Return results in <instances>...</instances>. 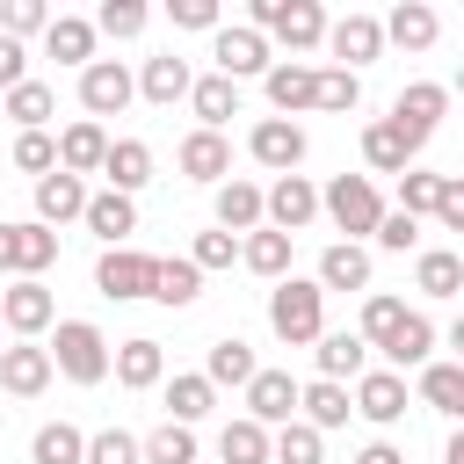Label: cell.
Returning <instances> with one entry per match:
<instances>
[{
    "mask_svg": "<svg viewBox=\"0 0 464 464\" xmlns=\"http://www.w3.org/2000/svg\"><path fill=\"white\" fill-rule=\"evenodd\" d=\"M167 22H174V29H210V36L225 29L218 0H167Z\"/></svg>",
    "mask_w": 464,
    "mask_h": 464,
    "instance_id": "cell-54",
    "label": "cell"
},
{
    "mask_svg": "<svg viewBox=\"0 0 464 464\" xmlns=\"http://www.w3.org/2000/svg\"><path fill=\"white\" fill-rule=\"evenodd\" d=\"M319 210H326V218L362 246V239L377 232V218H384V196H377V181H370V174H334V181L319 188Z\"/></svg>",
    "mask_w": 464,
    "mask_h": 464,
    "instance_id": "cell-4",
    "label": "cell"
},
{
    "mask_svg": "<svg viewBox=\"0 0 464 464\" xmlns=\"http://www.w3.org/2000/svg\"><path fill=\"white\" fill-rule=\"evenodd\" d=\"M0 116H14L22 130H44V123L58 116V94H51L44 80H22V87H7V94H0Z\"/></svg>",
    "mask_w": 464,
    "mask_h": 464,
    "instance_id": "cell-40",
    "label": "cell"
},
{
    "mask_svg": "<svg viewBox=\"0 0 464 464\" xmlns=\"http://www.w3.org/2000/svg\"><path fill=\"white\" fill-rule=\"evenodd\" d=\"M268 464H326V435L312 420H290L268 435Z\"/></svg>",
    "mask_w": 464,
    "mask_h": 464,
    "instance_id": "cell-43",
    "label": "cell"
},
{
    "mask_svg": "<svg viewBox=\"0 0 464 464\" xmlns=\"http://www.w3.org/2000/svg\"><path fill=\"white\" fill-rule=\"evenodd\" d=\"M370 239H377L384 254H420V218H406V210H384Z\"/></svg>",
    "mask_w": 464,
    "mask_h": 464,
    "instance_id": "cell-52",
    "label": "cell"
},
{
    "mask_svg": "<svg viewBox=\"0 0 464 464\" xmlns=\"http://www.w3.org/2000/svg\"><path fill=\"white\" fill-rule=\"evenodd\" d=\"M188 109H196V130H225V123L239 116V87H232L225 72H203V80L188 87Z\"/></svg>",
    "mask_w": 464,
    "mask_h": 464,
    "instance_id": "cell-34",
    "label": "cell"
},
{
    "mask_svg": "<svg viewBox=\"0 0 464 464\" xmlns=\"http://www.w3.org/2000/svg\"><path fill=\"white\" fill-rule=\"evenodd\" d=\"M246 29H261V36L290 44V51H319L326 44V7L319 0H254Z\"/></svg>",
    "mask_w": 464,
    "mask_h": 464,
    "instance_id": "cell-3",
    "label": "cell"
},
{
    "mask_svg": "<svg viewBox=\"0 0 464 464\" xmlns=\"http://www.w3.org/2000/svg\"><path fill=\"white\" fill-rule=\"evenodd\" d=\"M188 261H196L203 276H210V268H232V261H239V239L210 225V232H196V246H188Z\"/></svg>",
    "mask_w": 464,
    "mask_h": 464,
    "instance_id": "cell-53",
    "label": "cell"
},
{
    "mask_svg": "<svg viewBox=\"0 0 464 464\" xmlns=\"http://www.w3.org/2000/svg\"><path fill=\"white\" fill-rule=\"evenodd\" d=\"M109 370H116V384H123V392H152V384H167V348L138 334V341L109 348Z\"/></svg>",
    "mask_w": 464,
    "mask_h": 464,
    "instance_id": "cell-22",
    "label": "cell"
},
{
    "mask_svg": "<svg viewBox=\"0 0 464 464\" xmlns=\"http://www.w3.org/2000/svg\"><path fill=\"white\" fill-rule=\"evenodd\" d=\"M210 58H218V72L239 87V80H268V36L261 29H246V22H225L218 36H210Z\"/></svg>",
    "mask_w": 464,
    "mask_h": 464,
    "instance_id": "cell-6",
    "label": "cell"
},
{
    "mask_svg": "<svg viewBox=\"0 0 464 464\" xmlns=\"http://www.w3.org/2000/svg\"><path fill=\"white\" fill-rule=\"evenodd\" d=\"M435 218H442V232H464V174H450V181H442V203H435Z\"/></svg>",
    "mask_w": 464,
    "mask_h": 464,
    "instance_id": "cell-55",
    "label": "cell"
},
{
    "mask_svg": "<svg viewBox=\"0 0 464 464\" xmlns=\"http://www.w3.org/2000/svg\"><path fill=\"white\" fill-rule=\"evenodd\" d=\"M14 167L36 174V181L58 174V138H51V130H14Z\"/></svg>",
    "mask_w": 464,
    "mask_h": 464,
    "instance_id": "cell-49",
    "label": "cell"
},
{
    "mask_svg": "<svg viewBox=\"0 0 464 464\" xmlns=\"http://www.w3.org/2000/svg\"><path fill=\"white\" fill-rule=\"evenodd\" d=\"M450 94H464V65H457V80H450Z\"/></svg>",
    "mask_w": 464,
    "mask_h": 464,
    "instance_id": "cell-60",
    "label": "cell"
},
{
    "mask_svg": "<svg viewBox=\"0 0 464 464\" xmlns=\"http://www.w3.org/2000/svg\"><path fill=\"white\" fill-rule=\"evenodd\" d=\"M261 94H268V109L276 116H304L312 102H319V65H304V58H276L268 65V80H261Z\"/></svg>",
    "mask_w": 464,
    "mask_h": 464,
    "instance_id": "cell-12",
    "label": "cell"
},
{
    "mask_svg": "<svg viewBox=\"0 0 464 464\" xmlns=\"http://www.w3.org/2000/svg\"><path fill=\"white\" fill-rule=\"evenodd\" d=\"M152 268H160V254H138V246H102V261H94V290H102L109 304L152 297Z\"/></svg>",
    "mask_w": 464,
    "mask_h": 464,
    "instance_id": "cell-5",
    "label": "cell"
},
{
    "mask_svg": "<svg viewBox=\"0 0 464 464\" xmlns=\"http://www.w3.org/2000/svg\"><path fill=\"white\" fill-rule=\"evenodd\" d=\"M384 362L406 377V370H428L435 362V326H428V312H406L399 319V334L384 341Z\"/></svg>",
    "mask_w": 464,
    "mask_h": 464,
    "instance_id": "cell-31",
    "label": "cell"
},
{
    "mask_svg": "<svg viewBox=\"0 0 464 464\" xmlns=\"http://www.w3.org/2000/svg\"><path fill=\"white\" fill-rule=\"evenodd\" d=\"M51 261H58V232L51 225H36V218L7 225L0 218V276H44Z\"/></svg>",
    "mask_w": 464,
    "mask_h": 464,
    "instance_id": "cell-8",
    "label": "cell"
},
{
    "mask_svg": "<svg viewBox=\"0 0 464 464\" xmlns=\"http://www.w3.org/2000/svg\"><path fill=\"white\" fill-rule=\"evenodd\" d=\"M102 160H109V130H102L94 116H80V123L58 130V167H65V174L87 181V174H102Z\"/></svg>",
    "mask_w": 464,
    "mask_h": 464,
    "instance_id": "cell-24",
    "label": "cell"
},
{
    "mask_svg": "<svg viewBox=\"0 0 464 464\" xmlns=\"http://www.w3.org/2000/svg\"><path fill=\"white\" fill-rule=\"evenodd\" d=\"M355 464H406V450H399V442H362Z\"/></svg>",
    "mask_w": 464,
    "mask_h": 464,
    "instance_id": "cell-57",
    "label": "cell"
},
{
    "mask_svg": "<svg viewBox=\"0 0 464 464\" xmlns=\"http://www.w3.org/2000/svg\"><path fill=\"white\" fill-rule=\"evenodd\" d=\"M130 94H138V80H130L123 58H94V65L80 72V109H87V116H123Z\"/></svg>",
    "mask_w": 464,
    "mask_h": 464,
    "instance_id": "cell-11",
    "label": "cell"
},
{
    "mask_svg": "<svg viewBox=\"0 0 464 464\" xmlns=\"http://www.w3.org/2000/svg\"><path fill=\"white\" fill-rule=\"evenodd\" d=\"M442 341H450V362H464V312L450 319V334H442Z\"/></svg>",
    "mask_w": 464,
    "mask_h": 464,
    "instance_id": "cell-58",
    "label": "cell"
},
{
    "mask_svg": "<svg viewBox=\"0 0 464 464\" xmlns=\"http://www.w3.org/2000/svg\"><path fill=\"white\" fill-rule=\"evenodd\" d=\"M174 160H181V174H188V181H203V188L232 181V145H225V130H188Z\"/></svg>",
    "mask_w": 464,
    "mask_h": 464,
    "instance_id": "cell-19",
    "label": "cell"
},
{
    "mask_svg": "<svg viewBox=\"0 0 464 464\" xmlns=\"http://www.w3.org/2000/svg\"><path fill=\"white\" fill-rule=\"evenodd\" d=\"M442 36V14L428 7V0H399L392 14H384V44H399V51H428Z\"/></svg>",
    "mask_w": 464,
    "mask_h": 464,
    "instance_id": "cell-28",
    "label": "cell"
},
{
    "mask_svg": "<svg viewBox=\"0 0 464 464\" xmlns=\"http://www.w3.org/2000/svg\"><path fill=\"white\" fill-rule=\"evenodd\" d=\"M442 116H450V87H442V80H406L399 102H392V123H399L413 145H428Z\"/></svg>",
    "mask_w": 464,
    "mask_h": 464,
    "instance_id": "cell-9",
    "label": "cell"
},
{
    "mask_svg": "<svg viewBox=\"0 0 464 464\" xmlns=\"http://www.w3.org/2000/svg\"><path fill=\"white\" fill-rule=\"evenodd\" d=\"M348 413H355L348 384H334V377H312V384H297V420H312L319 435H326V428H348Z\"/></svg>",
    "mask_w": 464,
    "mask_h": 464,
    "instance_id": "cell-27",
    "label": "cell"
},
{
    "mask_svg": "<svg viewBox=\"0 0 464 464\" xmlns=\"http://www.w3.org/2000/svg\"><path fill=\"white\" fill-rule=\"evenodd\" d=\"M442 464H464V428L450 435V450H442Z\"/></svg>",
    "mask_w": 464,
    "mask_h": 464,
    "instance_id": "cell-59",
    "label": "cell"
},
{
    "mask_svg": "<svg viewBox=\"0 0 464 464\" xmlns=\"http://www.w3.org/2000/svg\"><path fill=\"white\" fill-rule=\"evenodd\" d=\"M348 399H355V413H362L370 428H392V420H406V377H399V370H362Z\"/></svg>",
    "mask_w": 464,
    "mask_h": 464,
    "instance_id": "cell-16",
    "label": "cell"
},
{
    "mask_svg": "<svg viewBox=\"0 0 464 464\" xmlns=\"http://www.w3.org/2000/svg\"><path fill=\"white\" fill-rule=\"evenodd\" d=\"M268 326H276L283 348H312V341L326 334V290H319L312 276H283V283L268 290Z\"/></svg>",
    "mask_w": 464,
    "mask_h": 464,
    "instance_id": "cell-1",
    "label": "cell"
},
{
    "mask_svg": "<svg viewBox=\"0 0 464 464\" xmlns=\"http://www.w3.org/2000/svg\"><path fill=\"white\" fill-rule=\"evenodd\" d=\"M22 80H29V51H22L14 36H0V94H7V87H22Z\"/></svg>",
    "mask_w": 464,
    "mask_h": 464,
    "instance_id": "cell-56",
    "label": "cell"
},
{
    "mask_svg": "<svg viewBox=\"0 0 464 464\" xmlns=\"http://www.w3.org/2000/svg\"><path fill=\"white\" fill-rule=\"evenodd\" d=\"M51 319H58V297L44 290V276H14V283L0 290V326H7L14 341H36Z\"/></svg>",
    "mask_w": 464,
    "mask_h": 464,
    "instance_id": "cell-7",
    "label": "cell"
},
{
    "mask_svg": "<svg viewBox=\"0 0 464 464\" xmlns=\"http://www.w3.org/2000/svg\"><path fill=\"white\" fill-rule=\"evenodd\" d=\"M239 261H246L254 276L283 283V276H290V232H268V225H261V232H246V239H239Z\"/></svg>",
    "mask_w": 464,
    "mask_h": 464,
    "instance_id": "cell-41",
    "label": "cell"
},
{
    "mask_svg": "<svg viewBox=\"0 0 464 464\" xmlns=\"http://www.w3.org/2000/svg\"><path fill=\"white\" fill-rule=\"evenodd\" d=\"M102 246H130V232H138V196H116V188H102V196H87V218H80Z\"/></svg>",
    "mask_w": 464,
    "mask_h": 464,
    "instance_id": "cell-26",
    "label": "cell"
},
{
    "mask_svg": "<svg viewBox=\"0 0 464 464\" xmlns=\"http://www.w3.org/2000/svg\"><path fill=\"white\" fill-rule=\"evenodd\" d=\"M51 377H58V370H51V348H36V341H14V348H0V392H14V399H36Z\"/></svg>",
    "mask_w": 464,
    "mask_h": 464,
    "instance_id": "cell-21",
    "label": "cell"
},
{
    "mask_svg": "<svg viewBox=\"0 0 464 464\" xmlns=\"http://www.w3.org/2000/svg\"><path fill=\"white\" fill-rule=\"evenodd\" d=\"M44 51L58 58V65H94V22L87 14H51V29H44Z\"/></svg>",
    "mask_w": 464,
    "mask_h": 464,
    "instance_id": "cell-33",
    "label": "cell"
},
{
    "mask_svg": "<svg viewBox=\"0 0 464 464\" xmlns=\"http://www.w3.org/2000/svg\"><path fill=\"white\" fill-rule=\"evenodd\" d=\"M102 174H109V188H116V196H138V188L152 181V145H145V138H109Z\"/></svg>",
    "mask_w": 464,
    "mask_h": 464,
    "instance_id": "cell-29",
    "label": "cell"
},
{
    "mask_svg": "<svg viewBox=\"0 0 464 464\" xmlns=\"http://www.w3.org/2000/svg\"><path fill=\"white\" fill-rule=\"evenodd\" d=\"M188 87H196V72H188V58H181V51H160V58H145V72H138V94H145L152 109L188 102Z\"/></svg>",
    "mask_w": 464,
    "mask_h": 464,
    "instance_id": "cell-23",
    "label": "cell"
},
{
    "mask_svg": "<svg viewBox=\"0 0 464 464\" xmlns=\"http://www.w3.org/2000/svg\"><path fill=\"white\" fill-rule=\"evenodd\" d=\"M442 181H450V174H420V167H406V174H399V210H406V218H435Z\"/></svg>",
    "mask_w": 464,
    "mask_h": 464,
    "instance_id": "cell-47",
    "label": "cell"
},
{
    "mask_svg": "<svg viewBox=\"0 0 464 464\" xmlns=\"http://www.w3.org/2000/svg\"><path fill=\"white\" fill-rule=\"evenodd\" d=\"M312 362H319V377L355 384V377L370 370V341H362L355 326H334V334H319V341H312Z\"/></svg>",
    "mask_w": 464,
    "mask_h": 464,
    "instance_id": "cell-17",
    "label": "cell"
},
{
    "mask_svg": "<svg viewBox=\"0 0 464 464\" xmlns=\"http://www.w3.org/2000/svg\"><path fill=\"white\" fill-rule=\"evenodd\" d=\"M218 464H268V428L261 420H225L218 428Z\"/></svg>",
    "mask_w": 464,
    "mask_h": 464,
    "instance_id": "cell-42",
    "label": "cell"
},
{
    "mask_svg": "<svg viewBox=\"0 0 464 464\" xmlns=\"http://www.w3.org/2000/svg\"><path fill=\"white\" fill-rule=\"evenodd\" d=\"M29 464H87V435L72 420H44L29 435Z\"/></svg>",
    "mask_w": 464,
    "mask_h": 464,
    "instance_id": "cell-39",
    "label": "cell"
},
{
    "mask_svg": "<svg viewBox=\"0 0 464 464\" xmlns=\"http://www.w3.org/2000/svg\"><path fill=\"white\" fill-rule=\"evenodd\" d=\"M145 22H152V7H145V0H102V14H94V36H116V44H130V36H145Z\"/></svg>",
    "mask_w": 464,
    "mask_h": 464,
    "instance_id": "cell-44",
    "label": "cell"
},
{
    "mask_svg": "<svg viewBox=\"0 0 464 464\" xmlns=\"http://www.w3.org/2000/svg\"><path fill=\"white\" fill-rule=\"evenodd\" d=\"M420 406L464 428V362H428L420 370Z\"/></svg>",
    "mask_w": 464,
    "mask_h": 464,
    "instance_id": "cell-37",
    "label": "cell"
},
{
    "mask_svg": "<svg viewBox=\"0 0 464 464\" xmlns=\"http://www.w3.org/2000/svg\"><path fill=\"white\" fill-rule=\"evenodd\" d=\"M44 29H51V7H44V0H7V7H0V36L22 44V36H44Z\"/></svg>",
    "mask_w": 464,
    "mask_h": 464,
    "instance_id": "cell-51",
    "label": "cell"
},
{
    "mask_svg": "<svg viewBox=\"0 0 464 464\" xmlns=\"http://www.w3.org/2000/svg\"><path fill=\"white\" fill-rule=\"evenodd\" d=\"M87 464H145V442L123 428H102V435H87Z\"/></svg>",
    "mask_w": 464,
    "mask_h": 464,
    "instance_id": "cell-50",
    "label": "cell"
},
{
    "mask_svg": "<svg viewBox=\"0 0 464 464\" xmlns=\"http://www.w3.org/2000/svg\"><path fill=\"white\" fill-rule=\"evenodd\" d=\"M312 218H319V188H312L304 174H276V188L261 196V225H268V232H290V239H297V232H304Z\"/></svg>",
    "mask_w": 464,
    "mask_h": 464,
    "instance_id": "cell-10",
    "label": "cell"
},
{
    "mask_svg": "<svg viewBox=\"0 0 464 464\" xmlns=\"http://www.w3.org/2000/svg\"><path fill=\"white\" fill-rule=\"evenodd\" d=\"M261 196L268 188H254L246 174H232V181H218V196H210V210H218V232H261Z\"/></svg>",
    "mask_w": 464,
    "mask_h": 464,
    "instance_id": "cell-25",
    "label": "cell"
},
{
    "mask_svg": "<svg viewBox=\"0 0 464 464\" xmlns=\"http://www.w3.org/2000/svg\"><path fill=\"white\" fill-rule=\"evenodd\" d=\"M203 297V268L188 261V254H174V261H160L152 268V304H167V312H188Z\"/></svg>",
    "mask_w": 464,
    "mask_h": 464,
    "instance_id": "cell-36",
    "label": "cell"
},
{
    "mask_svg": "<svg viewBox=\"0 0 464 464\" xmlns=\"http://www.w3.org/2000/svg\"><path fill=\"white\" fill-rule=\"evenodd\" d=\"M326 51L341 58V72H362L370 58H384V22L377 14H341V22H326Z\"/></svg>",
    "mask_w": 464,
    "mask_h": 464,
    "instance_id": "cell-13",
    "label": "cell"
},
{
    "mask_svg": "<svg viewBox=\"0 0 464 464\" xmlns=\"http://www.w3.org/2000/svg\"><path fill=\"white\" fill-rule=\"evenodd\" d=\"M246 152H254V167H268V174H297V160H304V123L261 116L254 138H246Z\"/></svg>",
    "mask_w": 464,
    "mask_h": 464,
    "instance_id": "cell-14",
    "label": "cell"
},
{
    "mask_svg": "<svg viewBox=\"0 0 464 464\" xmlns=\"http://www.w3.org/2000/svg\"><path fill=\"white\" fill-rule=\"evenodd\" d=\"M319 290H370V246H355V239H334L326 254H319V276H312Z\"/></svg>",
    "mask_w": 464,
    "mask_h": 464,
    "instance_id": "cell-30",
    "label": "cell"
},
{
    "mask_svg": "<svg viewBox=\"0 0 464 464\" xmlns=\"http://www.w3.org/2000/svg\"><path fill=\"white\" fill-rule=\"evenodd\" d=\"M254 370H261V362H254V348H246L239 334L210 341V355H203V377H210V384H239V392H246V384H254Z\"/></svg>",
    "mask_w": 464,
    "mask_h": 464,
    "instance_id": "cell-38",
    "label": "cell"
},
{
    "mask_svg": "<svg viewBox=\"0 0 464 464\" xmlns=\"http://www.w3.org/2000/svg\"><path fill=\"white\" fill-rule=\"evenodd\" d=\"M145 464H196V428L160 420V428L145 435Z\"/></svg>",
    "mask_w": 464,
    "mask_h": 464,
    "instance_id": "cell-45",
    "label": "cell"
},
{
    "mask_svg": "<svg viewBox=\"0 0 464 464\" xmlns=\"http://www.w3.org/2000/svg\"><path fill=\"white\" fill-rule=\"evenodd\" d=\"M399 319H406V304H399V297H384V290H370V297H362V326H355V334H362L370 348H384V341L399 334Z\"/></svg>",
    "mask_w": 464,
    "mask_h": 464,
    "instance_id": "cell-48",
    "label": "cell"
},
{
    "mask_svg": "<svg viewBox=\"0 0 464 464\" xmlns=\"http://www.w3.org/2000/svg\"><path fill=\"white\" fill-rule=\"evenodd\" d=\"M413 160H420V145H413V138H406L392 116L362 123V167H370V174H406Z\"/></svg>",
    "mask_w": 464,
    "mask_h": 464,
    "instance_id": "cell-18",
    "label": "cell"
},
{
    "mask_svg": "<svg viewBox=\"0 0 464 464\" xmlns=\"http://www.w3.org/2000/svg\"><path fill=\"white\" fill-rule=\"evenodd\" d=\"M413 290H420V297H457V290H464V254L420 246V254H413Z\"/></svg>",
    "mask_w": 464,
    "mask_h": 464,
    "instance_id": "cell-35",
    "label": "cell"
},
{
    "mask_svg": "<svg viewBox=\"0 0 464 464\" xmlns=\"http://www.w3.org/2000/svg\"><path fill=\"white\" fill-rule=\"evenodd\" d=\"M51 370H58L65 384H102V377H109V334H102L94 319H58V334H51Z\"/></svg>",
    "mask_w": 464,
    "mask_h": 464,
    "instance_id": "cell-2",
    "label": "cell"
},
{
    "mask_svg": "<svg viewBox=\"0 0 464 464\" xmlns=\"http://www.w3.org/2000/svg\"><path fill=\"white\" fill-rule=\"evenodd\" d=\"M160 399H167V420H181V428H196L210 406H218V384L203 377V370H181V377H167L160 384Z\"/></svg>",
    "mask_w": 464,
    "mask_h": 464,
    "instance_id": "cell-32",
    "label": "cell"
},
{
    "mask_svg": "<svg viewBox=\"0 0 464 464\" xmlns=\"http://www.w3.org/2000/svg\"><path fill=\"white\" fill-rule=\"evenodd\" d=\"M87 196H94V188H87L80 174H65V167H58V174H44V181H36V225H51V232H58V225L87 218Z\"/></svg>",
    "mask_w": 464,
    "mask_h": 464,
    "instance_id": "cell-20",
    "label": "cell"
},
{
    "mask_svg": "<svg viewBox=\"0 0 464 464\" xmlns=\"http://www.w3.org/2000/svg\"><path fill=\"white\" fill-rule=\"evenodd\" d=\"M246 420H261L268 435L290 428V420H297V377H290V370H254V384H246Z\"/></svg>",
    "mask_w": 464,
    "mask_h": 464,
    "instance_id": "cell-15",
    "label": "cell"
},
{
    "mask_svg": "<svg viewBox=\"0 0 464 464\" xmlns=\"http://www.w3.org/2000/svg\"><path fill=\"white\" fill-rule=\"evenodd\" d=\"M362 102V72H341V65H319V102L312 109H326V116H348Z\"/></svg>",
    "mask_w": 464,
    "mask_h": 464,
    "instance_id": "cell-46",
    "label": "cell"
}]
</instances>
